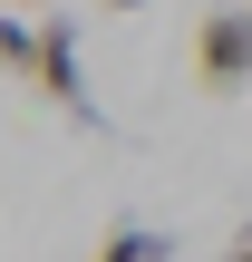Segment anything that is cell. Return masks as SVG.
I'll return each mask as SVG.
<instances>
[{"label": "cell", "instance_id": "cell-1", "mask_svg": "<svg viewBox=\"0 0 252 262\" xmlns=\"http://www.w3.org/2000/svg\"><path fill=\"white\" fill-rule=\"evenodd\" d=\"M194 78H204V97H243L252 88V0L204 10V29H194Z\"/></svg>", "mask_w": 252, "mask_h": 262}, {"label": "cell", "instance_id": "cell-3", "mask_svg": "<svg viewBox=\"0 0 252 262\" xmlns=\"http://www.w3.org/2000/svg\"><path fill=\"white\" fill-rule=\"evenodd\" d=\"M0 68H19V78H39V19H19V10H0Z\"/></svg>", "mask_w": 252, "mask_h": 262}, {"label": "cell", "instance_id": "cell-2", "mask_svg": "<svg viewBox=\"0 0 252 262\" xmlns=\"http://www.w3.org/2000/svg\"><path fill=\"white\" fill-rule=\"evenodd\" d=\"M97 262H175V233H155V224H117V233L97 243Z\"/></svg>", "mask_w": 252, "mask_h": 262}, {"label": "cell", "instance_id": "cell-4", "mask_svg": "<svg viewBox=\"0 0 252 262\" xmlns=\"http://www.w3.org/2000/svg\"><path fill=\"white\" fill-rule=\"evenodd\" d=\"M223 262H252V224H243V233H233V243H223Z\"/></svg>", "mask_w": 252, "mask_h": 262}, {"label": "cell", "instance_id": "cell-6", "mask_svg": "<svg viewBox=\"0 0 252 262\" xmlns=\"http://www.w3.org/2000/svg\"><path fill=\"white\" fill-rule=\"evenodd\" d=\"M29 10H49V0H29Z\"/></svg>", "mask_w": 252, "mask_h": 262}, {"label": "cell", "instance_id": "cell-5", "mask_svg": "<svg viewBox=\"0 0 252 262\" xmlns=\"http://www.w3.org/2000/svg\"><path fill=\"white\" fill-rule=\"evenodd\" d=\"M97 10H146V0H97Z\"/></svg>", "mask_w": 252, "mask_h": 262}]
</instances>
